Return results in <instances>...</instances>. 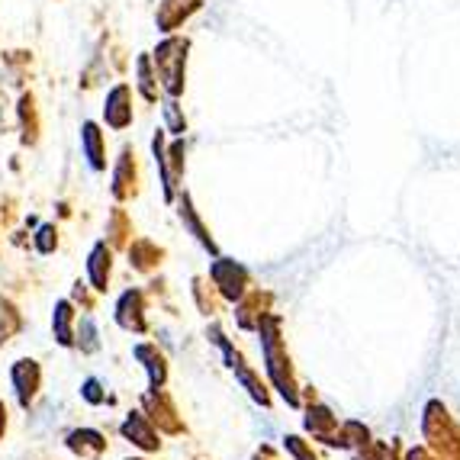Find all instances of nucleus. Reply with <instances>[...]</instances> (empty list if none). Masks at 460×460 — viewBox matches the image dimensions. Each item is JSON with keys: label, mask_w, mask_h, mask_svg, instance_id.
I'll list each match as a JSON object with an SVG mask.
<instances>
[{"label": "nucleus", "mask_w": 460, "mask_h": 460, "mask_svg": "<svg viewBox=\"0 0 460 460\" xmlns=\"http://www.w3.org/2000/svg\"><path fill=\"white\" fill-rule=\"evenodd\" d=\"M126 100H129V87L119 84L113 93H110V107H107V119L116 126V129H123L126 123L132 119V113L126 110Z\"/></svg>", "instance_id": "nucleus-5"}, {"label": "nucleus", "mask_w": 460, "mask_h": 460, "mask_svg": "<svg viewBox=\"0 0 460 460\" xmlns=\"http://www.w3.org/2000/svg\"><path fill=\"white\" fill-rule=\"evenodd\" d=\"M138 77H142V91H146L148 100H155L158 93H155V81H152V62L148 58H142L138 62Z\"/></svg>", "instance_id": "nucleus-9"}, {"label": "nucleus", "mask_w": 460, "mask_h": 460, "mask_svg": "<svg viewBox=\"0 0 460 460\" xmlns=\"http://www.w3.org/2000/svg\"><path fill=\"white\" fill-rule=\"evenodd\" d=\"M306 429L319 438H329V429H335V419H332L329 409H309V419H306Z\"/></svg>", "instance_id": "nucleus-6"}, {"label": "nucleus", "mask_w": 460, "mask_h": 460, "mask_svg": "<svg viewBox=\"0 0 460 460\" xmlns=\"http://www.w3.org/2000/svg\"><path fill=\"white\" fill-rule=\"evenodd\" d=\"M199 4H203V0H164L162 7H158V26H162L164 32L177 30L187 16L197 13Z\"/></svg>", "instance_id": "nucleus-4"}, {"label": "nucleus", "mask_w": 460, "mask_h": 460, "mask_svg": "<svg viewBox=\"0 0 460 460\" xmlns=\"http://www.w3.org/2000/svg\"><path fill=\"white\" fill-rule=\"evenodd\" d=\"M287 447H290V451H293V457H296V460H315V454H313V451H306V447H303V438L290 435V438H287Z\"/></svg>", "instance_id": "nucleus-10"}, {"label": "nucleus", "mask_w": 460, "mask_h": 460, "mask_svg": "<svg viewBox=\"0 0 460 460\" xmlns=\"http://www.w3.org/2000/svg\"><path fill=\"white\" fill-rule=\"evenodd\" d=\"M277 325H280V319H277V315H270L268 323H261L264 354H268V370H270V376H274L277 390L287 396V402H290V406H296V390H293L290 361H287V354L280 351V341H277V332H274Z\"/></svg>", "instance_id": "nucleus-2"}, {"label": "nucleus", "mask_w": 460, "mask_h": 460, "mask_svg": "<svg viewBox=\"0 0 460 460\" xmlns=\"http://www.w3.org/2000/svg\"><path fill=\"white\" fill-rule=\"evenodd\" d=\"M213 280L219 284V290H223L226 296L235 299V296H242V290L248 287V270L223 258V261L213 264Z\"/></svg>", "instance_id": "nucleus-3"}, {"label": "nucleus", "mask_w": 460, "mask_h": 460, "mask_svg": "<svg viewBox=\"0 0 460 460\" xmlns=\"http://www.w3.org/2000/svg\"><path fill=\"white\" fill-rule=\"evenodd\" d=\"M126 435H136L138 438V445L142 447H148V451H152V447H158V441H155V431L152 429H146V425L138 422V419H129V425H126Z\"/></svg>", "instance_id": "nucleus-8"}, {"label": "nucleus", "mask_w": 460, "mask_h": 460, "mask_svg": "<svg viewBox=\"0 0 460 460\" xmlns=\"http://www.w3.org/2000/svg\"><path fill=\"white\" fill-rule=\"evenodd\" d=\"M187 49L190 42L181 36H168L155 52V62H158V75H162L164 87H168L171 97H181L184 93V68H187Z\"/></svg>", "instance_id": "nucleus-1"}, {"label": "nucleus", "mask_w": 460, "mask_h": 460, "mask_svg": "<svg viewBox=\"0 0 460 460\" xmlns=\"http://www.w3.org/2000/svg\"><path fill=\"white\" fill-rule=\"evenodd\" d=\"M181 216H184V223L193 229V235H197L199 242H203V245H207L209 252H213V238L207 235V229H203V226H199V219L193 216V207H190V199H187V197H184V209H181Z\"/></svg>", "instance_id": "nucleus-7"}]
</instances>
